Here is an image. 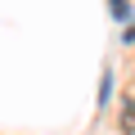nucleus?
Here are the masks:
<instances>
[{"label":"nucleus","mask_w":135,"mask_h":135,"mask_svg":"<svg viewBox=\"0 0 135 135\" xmlns=\"http://www.w3.org/2000/svg\"><path fill=\"white\" fill-rule=\"evenodd\" d=\"M122 131H131V135H135V99H126V104H122Z\"/></svg>","instance_id":"1"}]
</instances>
